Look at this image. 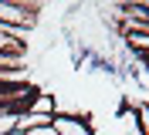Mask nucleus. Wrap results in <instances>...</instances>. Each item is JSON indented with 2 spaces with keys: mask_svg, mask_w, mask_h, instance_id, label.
Wrapping results in <instances>:
<instances>
[{
  "mask_svg": "<svg viewBox=\"0 0 149 135\" xmlns=\"http://www.w3.org/2000/svg\"><path fill=\"white\" fill-rule=\"evenodd\" d=\"M24 135H58L51 125H41V128H31V132H24Z\"/></svg>",
  "mask_w": 149,
  "mask_h": 135,
  "instance_id": "nucleus-2",
  "label": "nucleus"
},
{
  "mask_svg": "<svg viewBox=\"0 0 149 135\" xmlns=\"http://www.w3.org/2000/svg\"><path fill=\"white\" fill-rule=\"evenodd\" d=\"M7 135H24V132H17V128H14V132H7Z\"/></svg>",
  "mask_w": 149,
  "mask_h": 135,
  "instance_id": "nucleus-3",
  "label": "nucleus"
},
{
  "mask_svg": "<svg viewBox=\"0 0 149 135\" xmlns=\"http://www.w3.org/2000/svg\"><path fill=\"white\" fill-rule=\"evenodd\" d=\"M51 128L58 135H92L88 122H81V118H74V115H54L51 118Z\"/></svg>",
  "mask_w": 149,
  "mask_h": 135,
  "instance_id": "nucleus-1",
  "label": "nucleus"
}]
</instances>
